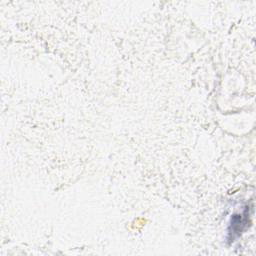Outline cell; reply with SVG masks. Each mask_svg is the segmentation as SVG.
<instances>
[{"mask_svg":"<svg viewBox=\"0 0 256 256\" xmlns=\"http://www.w3.org/2000/svg\"><path fill=\"white\" fill-rule=\"evenodd\" d=\"M249 215V207L246 206L241 212L235 213L231 216L227 230L229 242L234 241L247 228Z\"/></svg>","mask_w":256,"mask_h":256,"instance_id":"cell-1","label":"cell"}]
</instances>
